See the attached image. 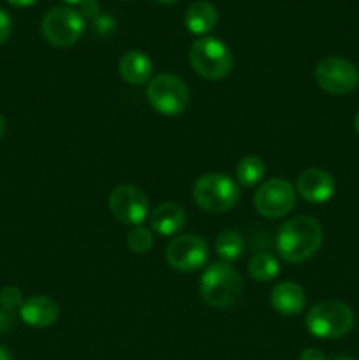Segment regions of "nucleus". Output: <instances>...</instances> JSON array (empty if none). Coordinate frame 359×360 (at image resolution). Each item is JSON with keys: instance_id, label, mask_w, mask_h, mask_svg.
Wrapping results in <instances>:
<instances>
[{"instance_id": "1", "label": "nucleus", "mask_w": 359, "mask_h": 360, "mask_svg": "<svg viewBox=\"0 0 359 360\" xmlns=\"http://www.w3.org/2000/svg\"><path fill=\"white\" fill-rule=\"evenodd\" d=\"M320 245L322 227L312 217H294L278 229V255L289 264H303L319 252Z\"/></svg>"}, {"instance_id": "2", "label": "nucleus", "mask_w": 359, "mask_h": 360, "mask_svg": "<svg viewBox=\"0 0 359 360\" xmlns=\"http://www.w3.org/2000/svg\"><path fill=\"white\" fill-rule=\"evenodd\" d=\"M241 276L227 262H215L204 269L199 281L201 297L211 308H229L241 294Z\"/></svg>"}, {"instance_id": "3", "label": "nucleus", "mask_w": 359, "mask_h": 360, "mask_svg": "<svg viewBox=\"0 0 359 360\" xmlns=\"http://www.w3.org/2000/svg\"><path fill=\"white\" fill-rule=\"evenodd\" d=\"M305 326L319 340H340L354 327V311L341 301H324L308 309Z\"/></svg>"}, {"instance_id": "4", "label": "nucleus", "mask_w": 359, "mask_h": 360, "mask_svg": "<svg viewBox=\"0 0 359 360\" xmlns=\"http://www.w3.org/2000/svg\"><path fill=\"white\" fill-rule=\"evenodd\" d=\"M194 202L208 213H227L239 200L238 183L227 174L210 172L194 183Z\"/></svg>"}, {"instance_id": "5", "label": "nucleus", "mask_w": 359, "mask_h": 360, "mask_svg": "<svg viewBox=\"0 0 359 360\" xmlns=\"http://www.w3.org/2000/svg\"><path fill=\"white\" fill-rule=\"evenodd\" d=\"M190 67L201 77L210 81L224 79L232 69V53L217 37H201L189 49Z\"/></svg>"}, {"instance_id": "6", "label": "nucleus", "mask_w": 359, "mask_h": 360, "mask_svg": "<svg viewBox=\"0 0 359 360\" xmlns=\"http://www.w3.org/2000/svg\"><path fill=\"white\" fill-rule=\"evenodd\" d=\"M146 101L158 115L178 116L190 102V91L185 81L175 74H158L148 81Z\"/></svg>"}, {"instance_id": "7", "label": "nucleus", "mask_w": 359, "mask_h": 360, "mask_svg": "<svg viewBox=\"0 0 359 360\" xmlns=\"http://www.w3.org/2000/svg\"><path fill=\"white\" fill-rule=\"evenodd\" d=\"M42 35L55 48H69L76 44L84 32V18L67 6L53 7L44 14L41 23Z\"/></svg>"}, {"instance_id": "8", "label": "nucleus", "mask_w": 359, "mask_h": 360, "mask_svg": "<svg viewBox=\"0 0 359 360\" xmlns=\"http://www.w3.org/2000/svg\"><path fill=\"white\" fill-rule=\"evenodd\" d=\"M315 81L326 94L347 95L359 84V70L341 56H326L315 67Z\"/></svg>"}, {"instance_id": "9", "label": "nucleus", "mask_w": 359, "mask_h": 360, "mask_svg": "<svg viewBox=\"0 0 359 360\" xmlns=\"http://www.w3.org/2000/svg\"><path fill=\"white\" fill-rule=\"evenodd\" d=\"M109 211L123 225L136 227L146 220L150 202L143 190L132 185H120L109 193Z\"/></svg>"}, {"instance_id": "10", "label": "nucleus", "mask_w": 359, "mask_h": 360, "mask_svg": "<svg viewBox=\"0 0 359 360\" xmlns=\"http://www.w3.org/2000/svg\"><path fill=\"white\" fill-rule=\"evenodd\" d=\"M253 204L260 217L282 218L291 213L296 204V190L287 179L273 178L259 186L253 197Z\"/></svg>"}, {"instance_id": "11", "label": "nucleus", "mask_w": 359, "mask_h": 360, "mask_svg": "<svg viewBox=\"0 0 359 360\" xmlns=\"http://www.w3.org/2000/svg\"><path fill=\"white\" fill-rule=\"evenodd\" d=\"M165 260L180 273H192L201 269L208 260V245L201 236H176L165 248Z\"/></svg>"}, {"instance_id": "12", "label": "nucleus", "mask_w": 359, "mask_h": 360, "mask_svg": "<svg viewBox=\"0 0 359 360\" xmlns=\"http://www.w3.org/2000/svg\"><path fill=\"white\" fill-rule=\"evenodd\" d=\"M296 190L308 202L322 204L334 195L336 185H334V179L329 172L319 167H310L298 176Z\"/></svg>"}, {"instance_id": "13", "label": "nucleus", "mask_w": 359, "mask_h": 360, "mask_svg": "<svg viewBox=\"0 0 359 360\" xmlns=\"http://www.w3.org/2000/svg\"><path fill=\"white\" fill-rule=\"evenodd\" d=\"M18 313H20V319L27 326L34 327V329H46V327H51L58 320L60 308L51 297L34 295V297L25 299L23 306Z\"/></svg>"}, {"instance_id": "14", "label": "nucleus", "mask_w": 359, "mask_h": 360, "mask_svg": "<svg viewBox=\"0 0 359 360\" xmlns=\"http://www.w3.org/2000/svg\"><path fill=\"white\" fill-rule=\"evenodd\" d=\"M271 306L277 313L285 316L299 315L306 306V294L301 285L294 281H280L273 287L270 295Z\"/></svg>"}, {"instance_id": "15", "label": "nucleus", "mask_w": 359, "mask_h": 360, "mask_svg": "<svg viewBox=\"0 0 359 360\" xmlns=\"http://www.w3.org/2000/svg\"><path fill=\"white\" fill-rule=\"evenodd\" d=\"M187 221L185 210L176 202H162L151 211L150 227L158 236H175Z\"/></svg>"}, {"instance_id": "16", "label": "nucleus", "mask_w": 359, "mask_h": 360, "mask_svg": "<svg viewBox=\"0 0 359 360\" xmlns=\"http://www.w3.org/2000/svg\"><path fill=\"white\" fill-rule=\"evenodd\" d=\"M118 72L129 84H143L151 79L153 62L146 53L139 49H130L118 60Z\"/></svg>"}, {"instance_id": "17", "label": "nucleus", "mask_w": 359, "mask_h": 360, "mask_svg": "<svg viewBox=\"0 0 359 360\" xmlns=\"http://www.w3.org/2000/svg\"><path fill=\"white\" fill-rule=\"evenodd\" d=\"M218 23V11L208 0H197L190 4L185 13V27L190 34L204 35Z\"/></svg>"}, {"instance_id": "18", "label": "nucleus", "mask_w": 359, "mask_h": 360, "mask_svg": "<svg viewBox=\"0 0 359 360\" xmlns=\"http://www.w3.org/2000/svg\"><path fill=\"white\" fill-rule=\"evenodd\" d=\"M278 273H280V266H278V260L273 253L257 252L250 259L248 274L252 276V280L259 281V283H266V281L275 280Z\"/></svg>"}, {"instance_id": "19", "label": "nucleus", "mask_w": 359, "mask_h": 360, "mask_svg": "<svg viewBox=\"0 0 359 360\" xmlns=\"http://www.w3.org/2000/svg\"><path fill=\"white\" fill-rule=\"evenodd\" d=\"M266 174V164L263 158L256 157V155H246L236 165V179L241 186H256L259 185L260 179Z\"/></svg>"}, {"instance_id": "20", "label": "nucleus", "mask_w": 359, "mask_h": 360, "mask_svg": "<svg viewBox=\"0 0 359 360\" xmlns=\"http://www.w3.org/2000/svg\"><path fill=\"white\" fill-rule=\"evenodd\" d=\"M215 250H217V255L229 264L232 260H238L245 253V241L239 232L224 231L218 234L215 241Z\"/></svg>"}, {"instance_id": "21", "label": "nucleus", "mask_w": 359, "mask_h": 360, "mask_svg": "<svg viewBox=\"0 0 359 360\" xmlns=\"http://www.w3.org/2000/svg\"><path fill=\"white\" fill-rule=\"evenodd\" d=\"M127 246L132 253L143 255L153 246V234H151L150 229L143 227V225H136L127 234Z\"/></svg>"}, {"instance_id": "22", "label": "nucleus", "mask_w": 359, "mask_h": 360, "mask_svg": "<svg viewBox=\"0 0 359 360\" xmlns=\"http://www.w3.org/2000/svg\"><path fill=\"white\" fill-rule=\"evenodd\" d=\"M23 302V294H21V290L18 287L7 285V287H4L2 290H0V308L6 309L7 313L20 311Z\"/></svg>"}, {"instance_id": "23", "label": "nucleus", "mask_w": 359, "mask_h": 360, "mask_svg": "<svg viewBox=\"0 0 359 360\" xmlns=\"http://www.w3.org/2000/svg\"><path fill=\"white\" fill-rule=\"evenodd\" d=\"M94 21V30L97 32L99 35H111L115 32V20L113 16H108V14H99Z\"/></svg>"}, {"instance_id": "24", "label": "nucleus", "mask_w": 359, "mask_h": 360, "mask_svg": "<svg viewBox=\"0 0 359 360\" xmlns=\"http://www.w3.org/2000/svg\"><path fill=\"white\" fill-rule=\"evenodd\" d=\"M11 32H13V20L7 14V11L0 7V46L11 37Z\"/></svg>"}, {"instance_id": "25", "label": "nucleus", "mask_w": 359, "mask_h": 360, "mask_svg": "<svg viewBox=\"0 0 359 360\" xmlns=\"http://www.w3.org/2000/svg\"><path fill=\"white\" fill-rule=\"evenodd\" d=\"M80 14L83 18H88V20H95V18L101 14V9H99L97 0H84V2L81 4Z\"/></svg>"}, {"instance_id": "26", "label": "nucleus", "mask_w": 359, "mask_h": 360, "mask_svg": "<svg viewBox=\"0 0 359 360\" xmlns=\"http://www.w3.org/2000/svg\"><path fill=\"white\" fill-rule=\"evenodd\" d=\"M14 316L13 313H7L6 309L0 308V334H6L13 329Z\"/></svg>"}, {"instance_id": "27", "label": "nucleus", "mask_w": 359, "mask_h": 360, "mask_svg": "<svg viewBox=\"0 0 359 360\" xmlns=\"http://www.w3.org/2000/svg\"><path fill=\"white\" fill-rule=\"evenodd\" d=\"M299 360H327V359L319 348H306V350L299 355Z\"/></svg>"}, {"instance_id": "28", "label": "nucleus", "mask_w": 359, "mask_h": 360, "mask_svg": "<svg viewBox=\"0 0 359 360\" xmlns=\"http://www.w3.org/2000/svg\"><path fill=\"white\" fill-rule=\"evenodd\" d=\"M7 2L14 7H30V6H34L37 0H7Z\"/></svg>"}, {"instance_id": "29", "label": "nucleus", "mask_w": 359, "mask_h": 360, "mask_svg": "<svg viewBox=\"0 0 359 360\" xmlns=\"http://www.w3.org/2000/svg\"><path fill=\"white\" fill-rule=\"evenodd\" d=\"M0 360H13V354L7 347L0 345Z\"/></svg>"}, {"instance_id": "30", "label": "nucleus", "mask_w": 359, "mask_h": 360, "mask_svg": "<svg viewBox=\"0 0 359 360\" xmlns=\"http://www.w3.org/2000/svg\"><path fill=\"white\" fill-rule=\"evenodd\" d=\"M4 132H6V122H4L2 115H0V139L4 137Z\"/></svg>"}, {"instance_id": "31", "label": "nucleus", "mask_w": 359, "mask_h": 360, "mask_svg": "<svg viewBox=\"0 0 359 360\" xmlns=\"http://www.w3.org/2000/svg\"><path fill=\"white\" fill-rule=\"evenodd\" d=\"M65 4H70V6H81V4L84 2V0H63Z\"/></svg>"}, {"instance_id": "32", "label": "nucleus", "mask_w": 359, "mask_h": 360, "mask_svg": "<svg viewBox=\"0 0 359 360\" xmlns=\"http://www.w3.org/2000/svg\"><path fill=\"white\" fill-rule=\"evenodd\" d=\"M354 130H355V134L359 136V112L355 115V118H354Z\"/></svg>"}, {"instance_id": "33", "label": "nucleus", "mask_w": 359, "mask_h": 360, "mask_svg": "<svg viewBox=\"0 0 359 360\" xmlns=\"http://www.w3.org/2000/svg\"><path fill=\"white\" fill-rule=\"evenodd\" d=\"M157 2L165 4V6H168V4H175V2H178V0H157Z\"/></svg>"}, {"instance_id": "34", "label": "nucleus", "mask_w": 359, "mask_h": 360, "mask_svg": "<svg viewBox=\"0 0 359 360\" xmlns=\"http://www.w3.org/2000/svg\"><path fill=\"white\" fill-rule=\"evenodd\" d=\"M331 360H354V359H351V357H334V359H331Z\"/></svg>"}]
</instances>
